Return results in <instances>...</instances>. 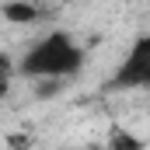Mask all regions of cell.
Listing matches in <instances>:
<instances>
[{
  "label": "cell",
  "instance_id": "obj_3",
  "mask_svg": "<svg viewBox=\"0 0 150 150\" xmlns=\"http://www.w3.org/2000/svg\"><path fill=\"white\" fill-rule=\"evenodd\" d=\"M0 14H4V21H11V25H35L38 18H42V7H38L35 0H7L4 7H0Z\"/></svg>",
  "mask_w": 150,
  "mask_h": 150
},
{
  "label": "cell",
  "instance_id": "obj_2",
  "mask_svg": "<svg viewBox=\"0 0 150 150\" xmlns=\"http://www.w3.org/2000/svg\"><path fill=\"white\" fill-rule=\"evenodd\" d=\"M108 87L112 91H150V32H143L129 42Z\"/></svg>",
  "mask_w": 150,
  "mask_h": 150
},
{
  "label": "cell",
  "instance_id": "obj_1",
  "mask_svg": "<svg viewBox=\"0 0 150 150\" xmlns=\"http://www.w3.org/2000/svg\"><path fill=\"white\" fill-rule=\"evenodd\" d=\"M87 63V49L77 42L74 32L52 28L38 38L35 45H28V52L18 59V77L28 80H70L84 74Z\"/></svg>",
  "mask_w": 150,
  "mask_h": 150
},
{
  "label": "cell",
  "instance_id": "obj_5",
  "mask_svg": "<svg viewBox=\"0 0 150 150\" xmlns=\"http://www.w3.org/2000/svg\"><path fill=\"white\" fill-rule=\"evenodd\" d=\"M108 143H112V147H143V140H136V136H129V133H122V129H115Z\"/></svg>",
  "mask_w": 150,
  "mask_h": 150
},
{
  "label": "cell",
  "instance_id": "obj_4",
  "mask_svg": "<svg viewBox=\"0 0 150 150\" xmlns=\"http://www.w3.org/2000/svg\"><path fill=\"white\" fill-rule=\"evenodd\" d=\"M14 77H18V63L11 59V52H4V49H0V98H7V94H11Z\"/></svg>",
  "mask_w": 150,
  "mask_h": 150
}]
</instances>
